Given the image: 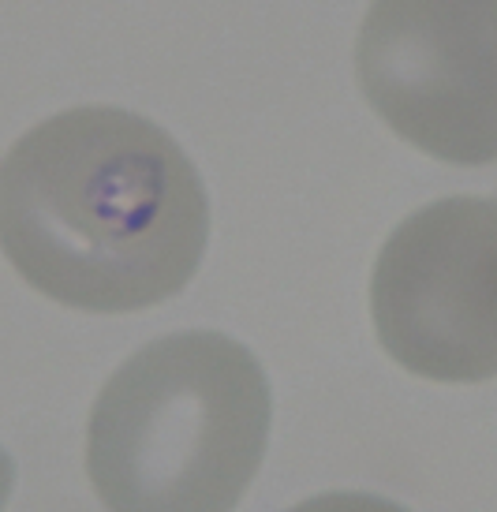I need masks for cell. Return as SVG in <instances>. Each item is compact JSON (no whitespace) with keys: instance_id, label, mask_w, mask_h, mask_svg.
Here are the masks:
<instances>
[{"instance_id":"7a4b0ae2","label":"cell","mask_w":497,"mask_h":512,"mask_svg":"<svg viewBox=\"0 0 497 512\" xmlns=\"http://www.w3.org/2000/svg\"><path fill=\"white\" fill-rule=\"evenodd\" d=\"M273 393L251 348L213 329L139 348L94 400L86 475L109 512H232L255 483Z\"/></svg>"},{"instance_id":"277c9868","label":"cell","mask_w":497,"mask_h":512,"mask_svg":"<svg viewBox=\"0 0 497 512\" xmlns=\"http://www.w3.org/2000/svg\"><path fill=\"white\" fill-rule=\"evenodd\" d=\"M355 75L404 143L449 165L497 161V4H374Z\"/></svg>"},{"instance_id":"6da1fadb","label":"cell","mask_w":497,"mask_h":512,"mask_svg":"<svg viewBox=\"0 0 497 512\" xmlns=\"http://www.w3.org/2000/svg\"><path fill=\"white\" fill-rule=\"evenodd\" d=\"M210 240V195L169 131L120 105H75L0 165V243L42 296L131 314L180 296Z\"/></svg>"},{"instance_id":"3957f363","label":"cell","mask_w":497,"mask_h":512,"mask_svg":"<svg viewBox=\"0 0 497 512\" xmlns=\"http://www.w3.org/2000/svg\"><path fill=\"white\" fill-rule=\"evenodd\" d=\"M370 318L408 374L497 378V195H449L404 217L370 273Z\"/></svg>"},{"instance_id":"5b68a950","label":"cell","mask_w":497,"mask_h":512,"mask_svg":"<svg viewBox=\"0 0 497 512\" xmlns=\"http://www.w3.org/2000/svg\"><path fill=\"white\" fill-rule=\"evenodd\" d=\"M284 512H412L400 501H389L382 494H363V490H329V494H314V498L299 501Z\"/></svg>"}]
</instances>
